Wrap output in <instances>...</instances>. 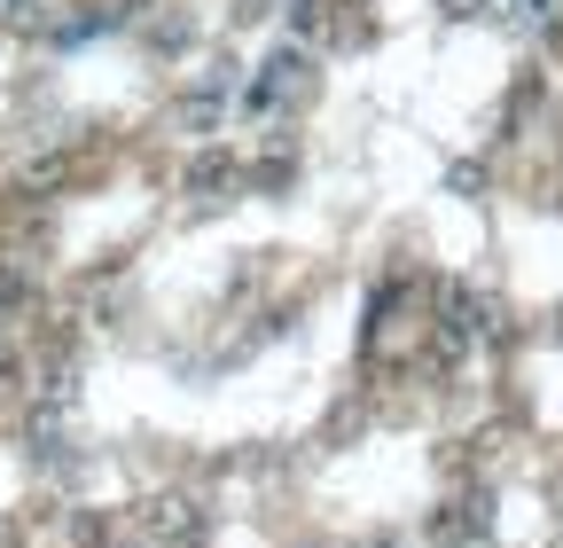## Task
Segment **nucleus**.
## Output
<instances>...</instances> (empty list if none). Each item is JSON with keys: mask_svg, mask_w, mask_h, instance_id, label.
<instances>
[{"mask_svg": "<svg viewBox=\"0 0 563 548\" xmlns=\"http://www.w3.org/2000/svg\"><path fill=\"white\" fill-rule=\"evenodd\" d=\"M141 533H150L157 548H196L203 540V517L188 502H141Z\"/></svg>", "mask_w": 563, "mask_h": 548, "instance_id": "1", "label": "nucleus"}, {"mask_svg": "<svg viewBox=\"0 0 563 548\" xmlns=\"http://www.w3.org/2000/svg\"><path fill=\"white\" fill-rule=\"evenodd\" d=\"M235 188H243V173H235L220 150H203V157L188 165V196H196V204H220V196H235Z\"/></svg>", "mask_w": 563, "mask_h": 548, "instance_id": "2", "label": "nucleus"}, {"mask_svg": "<svg viewBox=\"0 0 563 548\" xmlns=\"http://www.w3.org/2000/svg\"><path fill=\"white\" fill-rule=\"evenodd\" d=\"M282 87H306V55H290V47H282V55L266 63V79L251 87V102H274Z\"/></svg>", "mask_w": 563, "mask_h": 548, "instance_id": "3", "label": "nucleus"}, {"mask_svg": "<svg viewBox=\"0 0 563 548\" xmlns=\"http://www.w3.org/2000/svg\"><path fill=\"white\" fill-rule=\"evenodd\" d=\"M532 9H548V0H532Z\"/></svg>", "mask_w": 563, "mask_h": 548, "instance_id": "4", "label": "nucleus"}]
</instances>
